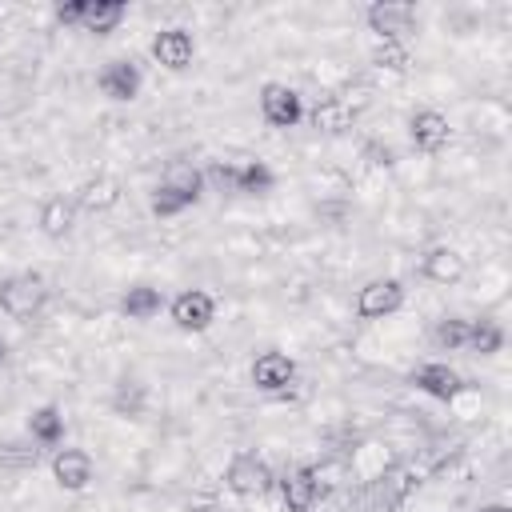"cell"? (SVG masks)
<instances>
[{"mask_svg": "<svg viewBox=\"0 0 512 512\" xmlns=\"http://www.w3.org/2000/svg\"><path fill=\"white\" fill-rule=\"evenodd\" d=\"M272 488H280V504H284V512H312V508L324 500L320 488H316V480H312V472H308V464H292V468H284V476H280Z\"/></svg>", "mask_w": 512, "mask_h": 512, "instance_id": "obj_9", "label": "cell"}, {"mask_svg": "<svg viewBox=\"0 0 512 512\" xmlns=\"http://www.w3.org/2000/svg\"><path fill=\"white\" fill-rule=\"evenodd\" d=\"M48 468H52V480H56L64 492H84V488L92 484V476H96L92 456H88L84 448H72V444L56 448L52 460H48Z\"/></svg>", "mask_w": 512, "mask_h": 512, "instance_id": "obj_8", "label": "cell"}, {"mask_svg": "<svg viewBox=\"0 0 512 512\" xmlns=\"http://www.w3.org/2000/svg\"><path fill=\"white\" fill-rule=\"evenodd\" d=\"M200 192H204V172L196 164H188V160H172L164 168L156 192H152V212L156 216H176L188 204H196Z\"/></svg>", "mask_w": 512, "mask_h": 512, "instance_id": "obj_1", "label": "cell"}, {"mask_svg": "<svg viewBox=\"0 0 512 512\" xmlns=\"http://www.w3.org/2000/svg\"><path fill=\"white\" fill-rule=\"evenodd\" d=\"M432 344H436L440 352H456V348H464V344H468V320H460V316H444V320H436V324H432Z\"/></svg>", "mask_w": 512, "mask_h": 512, "instance_id": "obj_26", "label": "cell"}, {"mask_svg": "<svg viewBox=\"0 0 512 512\" xmlns=\"http://www.w3.org/2000/svg\"><path fill=\"white\" fill-rule=\"evenodd\" d=\"M364 16H368V28H372L380 40H392V44H404V36H408L412 24H416V8L404 4V0H376Z\"/></svg>", "mask_w": 512, "mask_h": 512, "instance_id": "obj_7", "label": "cell"}, {"mask_svg": "<svg viewBox=\"0 0 512 512\" xmlns=\"http://www.w3.org/2000/svg\"><path fill=\"white\" fill-rule=\"evenodd\" d=\"M352 120H356V116L340 104V96H336V92L320 96V100H316V108H312V124H316L320 132H344Z\"/></svg>", "mask_w": 512, "mask_h": 512, "instance_id": "obj_22", "label": "cell"}, {"mask_svg": "<svg viewBox=\"0 0 512 512\" xmlns=\"http://www.w3.org/2000/svg\"><path fill=\"white\" fill-rule=\"evenodd\" d=\"M272 484H276V476H272L268 460L256 456V452H236L228 460V468H224V488L232 496H240V500L264 496V492H272Z\"/></svg>", "mask_w": 512, "mask_h": 512, "instance_id": "obj_3", "label": "cell"}, {"mask_svg": "<svg viewBox=\"0 0 512 512\" xmlns=\"http://www.w3.org/2000/svg\"><path fill=\"white\" fill-rule=\"evenodd\" d=\"M48 300V284L36 272H16L0 280V312L12 320H32Z\"/></svg>", "mask_w": 512, "mask_h": 512, "instance_id": "obj_2", "label": "cell"}, {"mask_svg": "<svg viewBox=\"0 0 512 512\" xmlns=\"http://www.w3.org/2000/svg\"><path fill=\"white\" fill-rule=\"evenodd\" d=\"M120 20H124V4H116V0H76V24L84 32L108 36Z\"/></svg>", "mask_w": 512, "mask_h": 512, "instance_id": "obj_16", "label": "cell"}, {"mask_svg": "<svg viewBox=\"0 0 512 512\" xmlns=\"http://www.w3.org/2000/svg\"><path fill=\"white\" fill-rule=\"evenodd\" d=\"M96 84H100V92H104L108 100H116V104L136 100V92H140V68H136L132 60H108V64L100 68Z\"/></svg>", "mask_w": 512, "mask_h": 512, "instance_id": "obj_13", "label": "cell"}, {"mask_svg": "<svg viewBox=\"0 0 512 512\" xmlns=\"http://www.w3.org/2000/svg\"><path fill=\"white\" fill-rule=\"evenodd\" d=\"M4 356H8V340L0 336V360H4Z\"/></svg>", "mask_w": 512, "mask_h": 512, "instance_id": "obj_31", "label": "cell"}, {"mask_svg": "<svg viewBox=\"0 0 512 512\" xmlns=\"http://www.w3.org/2000/svg\"><path fill=\"white\" fill-rule=\"evenodd\" d=\"M252 384L260 388V392H288L292 384H296V364H292V356L288 352H260L256 360H252Z\"/></svg>", "mask_w": 512, "mask_h": 512, "instance_id": "obj_11", "label": "cell"}, {"mask_svg": "<svg viewBox=\"0 0 512 512\" xmlns=\"http://www.w3.org/2000/svg\"><path fill=\"white\" fill-rule=\"evenodd\" d=\"M36 456H40V448H36V440L28 436H8V440H0V468H12V472H24V468H32L36 464Z\"/></svg>", "mask_w": 512, "mask_h": 512, "instance_id": "obj_24", "label": "cell"}, {"mask_svg": "<svg viewBox=\"0 0 512 512\" xmlns=\"http://www.w3.org/2000/svg\"><path fill=\"white\" fill-rule=\"evenodd\" d=\"M416 388H420L424 396H432V400H444V404H452V400H460V396L468 392L464 376H460L452 364H444V360L424 364V368L416 372Z\"/></svg>", "mask_w": 512, "mask_h": 512, "instance_id": "obj_12", "label": "cell"}, {"mask_svg": "<svg viewBox=\"0 0 512 512\" xmlns=\"http://www.w3.org/2000/svg\"><path fill=\"white\" fill-rule=\"evenodd\" d=\"M112 408H116L120 416H140V408H144V388H140L136 380H124V384L116 388V396H112Z\"/></svg>", "mask_w": 512, "mask_h": 512, "instance_id": "obj_29", "label": "cell"}, {"mask_svg": "<svg viewBox=\"0 0 512 512\" xmlns=\"http://www.w3.org/2000/svg\"><path fill=\"white\" fill-rule=\"evenodd\" d=\"M268 188H272V172H268L260 160H244V164L236 168V192L260 196V192H268Z\"/></svg>", "mask_w": 512, "mask_h": 512, "instance_id": "obj_27", "label": "cell"}, {"mask_svg": "<svg viewBox=\"0 0 512 512\" xmlns=\"http://www.w3.org/2000/svg\"><path fill=\"white\" fill-rule=\"evenodd\" d=\"M308 472H312V480H316L320 496L340 492V488L352 480V472H348V460H344V456H324L320 464H308Z\"/></svg>", "mask_w": 512, "mask_h": 512, "instance_id": "obj_23", "label": "cell"}, {"mask_svg": "<svg viewBox=\"0 0 512 512\" xmlns=\"http://www.w3.org/2000/svg\"><path fill=\"white\" fill-rule=\"evenodd\" d=\"M152 60L160 64V68H168V72H184L188 64H192V52H196V44H192V36H188V28H160L156 36H152Z\"/></svg>", "mask_w": 512, "mask_h": 512, "instance_id": "obj_10", "label": "cell"}, {"mask_svg": "<svg viewBox=\"0 0 512 512\" xmlns=\"http://www.w3.org/2000/svg\"><path fill=\"white\" fill-rule=\"evenodd\" d=\"M404 308V284L396 276H376L356 292V316L360 320H384Z\"/></svg>", "mask_w": 512, "mask_h": 512, "instance_id": "obj_4", "label": "cell"}, {"mask_svg": "<svg viewBox=\"0 0 512 512\" xmlns=\"http://www.w3.org/2000/svg\"><path fill=\"white\" fill-rule=\"evenodd\" d=\"M372 64L380 72H408V44H392V40H380L376 52H372Z\"/></svg>", "mask_w": 512, "mask_h": 512, "instance_id": "obj_28", "label": "cell"}, {"mask_svg": "<svg viewBox=\"0 0 512 512\" xmlns=\"http://www.w3.org/2000/svg\"><path fill=\"white\" fill-rule=\"evenodd\" d=\"M260 112L272 128H292L304 120V96L292 88V84H280V80H268L260 88Z\"/></svg>", "mask_w": 512, "mask_h": 512, "instance_id": "obj_5", "label": "cell"}, {"mask_svg": "<svg viewBox=\"0 0 512 512\" xmlns=\"http://www.w3.org/2000/svg\"><path fill=\"white\" fill-rule=\"evenodd\" d=\"M120 200V180L116 176H92V180H84L80 184V192H76V208H88V212H108L112 204Z\"/></svg>", "mask_w": 512, "mask_h": 512, "instance_id": "obj_17", "label": "cell"}, {"mask_svg": "<svg viewBox=\"0 0 512 512\" xmlns=\"http://www.w3.org/2000/svg\"><path fill=\"white\" fill-rule=\"evenodd\" d=\"M72 224H76V200H64V196L44 200V208H40V232L44 236L60 240L72 232Z\"/></svg>", "mask_w": 512, "mask_h": 512, "instance_id": "obj_19", "label": "cell"}, {"mask_svg": "<svg viewBox=\"0 0 512 512\" xmlns=\"http://www.w3.org/2000/svg\"><path fill=\"white\" fill-rule=\"evenodd\" d=\"M388 464H392V460L384 456L380 444H360V448L348 456V472H352V480H360V484H372Z\"/></svg>", "mask_w": 512, "mask_h": 512, "instance_id": "obj_20", "label": "cell"}, {"mask_svg": "<svg viewBox=\"0 0 512 512\" xmlns=\"http://www.w3.org/2000/svg\"><path fill=\"white\" fill-rule=\"evenodd\" d=\"M480 512H508L504 504H488V508H480Z\"/></svg>", "mask_w": 512, "mask_h": 512, "instance_id": "obj_30", "label": "cell"}, {"mask_svg": "<svg viewBox=\"0 0 512 512\" xmlns=\"http://www.w3.org/2000/svg\"><path fill=\"white\" fill-rule=\"evenodd\" d=\"M168 316H172V324H176L180 332H204V328H212V320H216V300H212V292H204V288H184L180 296H172Z\"/></svg>", "mask_w": 512, "mask_h": 512, "instance_id": "obj_6", "label": "cell"}, {"mask_svg": "<svg viewBox=\"0 0 512 512\" xmlns=\"http://www.w3.org/2000/svg\"><path fill=\"white\" fill-rule=\"evenodd\" d=\"M408 128H412V144H416L420 152H440V148L452 140V124H448V116L436 112V108H420V112H412Z\"/></svg>", "mask_w": 512, "mask_h": 512, "instance_id": "obj_14", "label": "cell"}, {"mask_svg": "<svg viewBox=\"0 0 512 512\" xmlns=\"http://www.w3.org/2000/svg\"><path fill=\"white\" fill-rule=\"evenodd\" d=\"M420 276L432 280V284H440V288L444 284H456V280H464V256L456 248H448V244H436V248L424 252Z\"/></svg>", "mask_w": 512, "mask_h": 512, "instance_id": "obj_15", "label": "cell"}, {"mask_svg": "<svg viewBox=\"0 0 512 512\" xmlns=\"http://www.w3.org/2000/svg\"><path fill=\"white\" fill-rule=\"evenodd\" d=\"M28 436H32L36 444H44V448H60V440H64V412H60L56 404L32 408V416H28Z\"/></svg>", "mask_w": 512, "mask_h": 512, "instance_id": "obj_18", "label": "cell"}, {"mask_svg": "<svg viewBox=\"0 0 512 512\" xmlns=\"http://www.w3.org/2000/svg\"><path fill=\"white\" fill-rule=\"evenodd\" d=\"M500 344H504V332H500L496 320H468V344L464 348H472L480 356H492V352H500Z\"/></svg>", "mask_w": 512, "mask_h": 512, "instance_id": "obj_25", "label": "cell"}, {"mask_svg": "<svg viewBox=\"0 0 512 512\" xmlns=\"http://www.w3.org/2000/svg\"><path fill=\"white\" fill-rule=\"evenodd\" d=\"M160 308H164V296H160L156 288H148V284L128 288L124 300H120V312H124L128 320H152Z\"/></svg>", "mask_w": 512, "mask_h": 512, "instance_id": "obj_21", "label": "cell"}]
</instances>
